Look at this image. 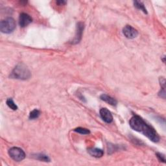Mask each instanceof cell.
I'll list each match as a JSON object with an SVG mask.
<instances>
[{
  "instance_id": "obj_1",
  "label": "cell",
  "mask_w": 166,
  "mask_h": 166,
  "mask_svg": "<svg viewBox=\"0 0 166 166\" xmlns=\"http://www.w3.org/2000/svg\"><path fill=\"white\" fill-rule=\"evenodd\" d=\"M130 127L136 131L143 134L153 142H159L160 137L154 129L147 124L138 115H134L129 121Z\"/></svg>"
},
{
  "instance_id": "obj_2",
  "label": "cell",
  "mask_w": 166,
  "mask_h": 166,
  "mask_svg": "<svg viewBox=\"0 0 166 166\" xmlns=\"http://www.w3.org/2000/svg\"><path fill=\"white\" fill-rule=\"evenodd\" d=\"M31 76V73L29 68L24 64H19L14 68L10 75L12 79L27 80Z\"/></svg>"
},
{
  "instance_id": "obj_3",
  "label": "cell",
  "mask_w": 166,
  "mask_h": 166,
  "mask_svg": "<svg viewBox=\"0 0 166 166\" xmlns=\"http://www.w3.org/2000/svg\"><path fill=\"white\" fill-rule=\"evenodd\" d=\"M16 29V22L12 18H7L0 23V31L5 34L12 32Z\"/></svg>"
},
{
  "instance_id": "obj_4",
  "label": "cell",
  "mask_w": 166,
  "mask_h": 166,
  "mask_svg": "<svg viewBox=\"0 0 166 166\" xmlns=\"http://www.w3.org/2000/svg\"><path fill=\"white\" fill-rule=\"evenodd\" d=\"M9 154L12 159L16 162L22 161L26 158V154L19 147H12L9 150Z\"/></svg>"
},
{
  "instance_id": "obj_5",
  "label": "cell",
  "mask_w": 166,
  "mask_h": 166,
  "mask_svg": "<svg viewBox=\"0 0 166 166\" xmlns=\"http://www.w3.org/2000/svg\"><path fill=\"white\" fill-rule=\"evenodd\" d=\"M123 33L124 36L129 39H134L138 35V31L129 25L124 27L123 29Z\"/></svg>"
},
{
  "instance_id": "obj_6",
  "label": "cell",
  "mask_w": 166,
  "mask_h": 166,
  "mask_svg": "<svg viewBox=\"0 0 166 166\" xmlns=\"http://www.w3.org/2000/svg\"><path fill=\"white\" fill-rule=\"evenodd\" d=\"M84 28H85V26L83 23L79 22L77 24L76 36H75V38L72 41V43L73 44H76L80 42V41L82 39V36L83 31H84Z\"/></svg>"
},
{
  "instance_id": "obj_7",
  "label": "cell",
  "mask_w": 166,
  "mask_h": 166,
  "mask_svg": "<svg viewBox=\"0 0 166 166\" xmlns=\"http://www.w3.org/2000/svg\"><path fill=\"white\" fill-rule=\"evenodd\" d=\"M32 22L31 16L26 13H22L19 17V24L22 27H26Z\"/></svg>"
},
{
  "instance_id": "obj_8",
  "label": "cell",
  "mask_w": 166,
  "mask_h": 166,
  "mask_svg": "<svg viewBox=\"0 0 166 166\" xmlns=\"http://www.w3.org/2000/svg\"><path fill=\"white\" fill-rule=\"evenodd\" d=\"M100 115L102 120L107 123H110L113 121L112 113L106 108H103L100 110Z\"/></svg>"
},
{
  "instance_id": "obj_9",
  "label": "cell",
  "mask_w": 166,
  "mask_h": 166,
  "mask_svg": "<svg viewBox=\"0 0 166 166\" xmlns=\"http://www.w3.org/2000/svg\"><path fill=\"white\" fill-rule=\"evenodd\" d=\"M88 153L95 158H101L103 156L104 152L102 149L98 148H90L88 150Z\"/></svg>"
},
{
  "instance_id": "obj_10",
  "label": "cell",
  "mask_w": 166,
  "mask_h": 166,
  "mask_svg": "<svg viewBox=\"0 0 166 166\" xmlns=\"http://www.w3.org/2000/svg\"><path fill=\"white\" fill-rule=\"evenodd\" d=\"M100 98L102 101L107 103L108 104H109L110 105H112V106L117 105V103H118L117 101H116L114 98H113L109 95H108L106 94L101 95Z\"/></svg>"
},
{
  "instance_id": "obj_11",
  "label": "cell",
  "mask_w": 166,
  "mask_h": 166,
  "mask_svg": "<svg viewBox=\"0 0 166 166\" xmlns=\"http://www.w3.org/2000/svg\"><path fill=\"white\" fill-rule=\"evenodd\" d=\"M134 7H136L138 9L142 11L144 13L147 14V11L146 8H145L144 4L142 2H138V1H135V2H134Z\"/></svg>"
},
{
  "instance_id": "obj_12",
  "label": "cell",
  "mask_w": 166,
  "mask_h": 166,
  "mask_svg": "<svg viewBox=\"0 0 166 166\" xmlns=\"http://www.w3.org/2000/svg\"><path fill=\"white\" fill-rule=\"evenodd\" d=\"M34 156L35 159L40 160V161H43V162H49L50 161V159H49V158L45 154H37L35 156Z\"/></svg>"
},
{
  "instance_id": "obj_13",
  "label": "cell",
  "mask_w": 166,
  "mask_h": 166,
  "mask_svg": "<svg viewBox=\"0 0 166 166\" xmlns=\"http://www.w3.org/2000/svg\"><path fill=\"white\" fill-rule=\"evenodd\" d=\"M6 103H7V106H9L11 109H12L13 110H16L18 109V106L14 103V101L12 100V99H11V98L7 99Z\"/></svg>"
},
{
  "instance_id": "obj_14",
  "label": "cell",
  "mask_w": 166,
  "mask_h": 166,
  "mask_svg": "<svg viewBox=\"0 0 166 166\" xmlns=\"http://www.w3.org/2000/svg\"><path fill=\"white\" fill-rule=\"evenodd\" d=\"M40 115V110L37 109L33 110L32 112H31L29 114V119L30 120H35L37 119Z\"/></svg>"
},
{
  "instance_id": "obj_15",
  "label": "cell",
  "mask_w": 166,
  "mask_h": 166,
  "mask_svg": "<svg viewBox=\"0 0 166 166\" xmlns=\"http://www.w3.org/2000/svg\"><path fill=\"white\" fill-rule=\"evenodd\" d=\"M74 131L78 132V133L81 134H88L90 133V131L88 129H85V128H82V127L76 128L74 130Z\"/></svg>"
},
{
  "instance_id": "obj_16",
  "label": "cell",
  "mask_w": 166,
  "mask_h": 166,
  "mask_svg": "<svg viewBox=\"0 0 166 166\" xmlns=\"http://www.w3.org/2000/svg\"><path fill=\"white\" fill-rule=\"evenodd\" d=\"M156 156L158 158V159H159L160 162H162L164 163L165 162V157L163 154H161L160 153H157Z\"/></svg>"
},
{
  "instance_id": "obj_17",
  "label": "cell",
  "mask_w": 166,
  "mask_h": 166,
  "mask_svg": "<svg viewBox=\"0 0 166 166\" xmlns=\"http://www.w3.org/2000/svg\"><path fill=\"white\" fill-rule=\"evenodd\" d=\"M56 3L59 4V5H65L66 3V2H65V1H57Z\"/></svg>"
}]
</instances>
